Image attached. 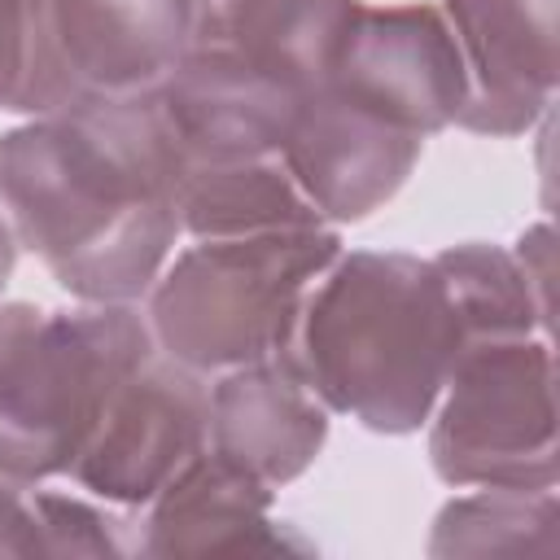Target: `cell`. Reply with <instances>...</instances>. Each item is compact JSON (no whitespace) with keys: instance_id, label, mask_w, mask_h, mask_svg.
Here are the masks:
<instances>
[{"instance_id":"obj_17","label":"cell","mask_w":560,"mask_h":560,"mask_svg":"<svg viewBox=\"0 0 560 560\" xmlns=\"http://www.w3.org/2000/svg\"><path fill=\"white\" fill-rule=\"evenodd\" d=\"M31 490L48 556H105V560L136 556L140 547L136 512L109 508L70 481H44Z\"/></svg>"},{"instance_id":"obj_5","label":"cell","mask_w":560,"mask_h":560,"mask_svg":"<svg viewBox=\"0 0 560 560\" xmlns=\"http://www.w3.org/2000/svg\"><path fill=\"white\" fill-rule=\"evenodd\" d=\"M556 346L542 332L468 341L424 420L429 468L451 490L560 481Z\"/></svg>"},{"instance_id":"obj_10","label":"cell","mask_w":560,"mask_h":560,"mask_svg":"<svg viewBox=\"0 0 560 560\" xmlns=\"http://www.w3.org/2000/svg\"><path fill=\"white\" fill-rule=\"evenodd\" d=\"M420 153L424 140L341 105L324 88L302 101L280 144L289 175L328 228H350L385 210L416 175Z\"/></svg>"},{"instance_id":"obj_21","label":"cell","mask_w":560,"mask_h":560,"mask_svg":"<svg viewBox=\"0 0 560 560\" xmlns=\"http://www.w3.org/2000/svg\"><path fill=\"white\" fill-rule=\"evenodd\" d=\"M18 254H22V245H18V236H13L9 214L0 210V302H4V289H9V280H13V271H18Z\"/></svg>"},{"instance_id":"obj_16","label":"cell","mask_w":560,"mask_h":560,"mask_svg":"<svg viewBox=\"0 0 560 560\" xmlns=\"http://www.w3.org/2000/svg\"><path fill=\"white\" fill-rule=\"evenodd\" d=\"M459 328H464V346L468 341H486V337H529L542 332L551 337V324L542 319L521 262L512 254V245H494V241H459L433 254Z\"/></svg>"},{"instance_id":"obj_8","label":"cell","mask_w":560,"mask_h":560,"mask_svg":"<svg viewBox=\"0 0 560 560\" xmlns=\"http://www.w3.org/2000/svg\"><path fill=\"white\" fill-rule=\"evenodd\" d=\"M206 438L210 381L153 350L118 385L66 481L109 508L144 512L206 451Z\"/></svg>"},{"instance_id":"obj_18","label":"cell","mask_w":560,"mask_h":560,"mask_svg":"<svg viewBox=\"0 0 560 560\" xmlns=\"http://www.w3.org/2000/svg\"><path fill=\"white\" fill-rule=\"evenodd\" d=\"M31 57V0H0V114L18 109Z\"/></svg>"},{"instance_id":"obj_1","label":"cell","mask_w":560,"mask_h":560,"mask_svg":"<svg viewBox=\"0 0 560 560\" xmlns=\"http://www.w3.org/2000/svg\"><path fill=\"white\" fill-rule=\"evenodd\" d=\"M179 153L153 96L0 131V210L70 302H144L184 241Z\"/></svg>"},{"instance_id":"obj_11","label":"cell","mask_w":560,"mask_h":560,"mask_svg":"<svg viewBox=\"0 0 560 560\" xmlns=\"http://www.w3.org/2000/svg\"><path fill=\"white\" fill-rule=\"evenodd\" d=\"M328 429L332 411L315 398L289 354L210 376L206 451L276 494L315 468L328 446Z\"/></svg>"},{"instance_id":"obj_2","label":"cell","mask_w":560,"mask_h":560,"mask_svg":"<svg viewBox=\"0 0 560 560\" xmlns=\"http://www.w3.org/2000/svg\"><path fill=\"white\" fill-rule=\"evenodd\" d=\"M459 350L464 328L433 258L346 245L306 293L284 354L332 416L381 438H411Z\"/></svg>"},{"instance_id":"obj_14","label":"cell","mask_w":560,"mask_h":560,"mask_svg":"<svg viewBox=\"0 0 560 560\" xmlns=\"http://www.w3.org/2000/svg\"><path fill=\"white\" fill-rule=\"evenodd\" d=\"M175 210L184 241L262 236L289 228H319L324 219L289 175L280 153L232 158V162H188L179 166Z\"/></svg>"},{"instance_id":"obj_12","label":"cell","mask_w":560,"mask_h":560,"mask_svg":"<svg viewBox=\"0 0 560 560\" xmlns=\"http://www.w3.org/2000/svg\"><path fill=\"white\" fill-rule=\"evenodd\" d=\"M136 556H311L315 542L276 516V490L201 451L144 512Z\"/></svg>"},{"instance_id":"obj_3","label":"cell","mask_w":560,"mask_h":560,"mask_svg":"<svg viewBox=\"0 0 560 560\" xmlns=\"http://www.w3.org/2000/svg\"><path fill=\"white\" fill-rule=\"evenodd\" d=\"M149 354L140 302H0V477L66 481L109 398Z\"/></svg>"},{"instance_id":"obj_15","label":"cell","mask_w":560,"mask_h":560,"mask_svg":"<svg viewBox=\"0 0 560 560\" xmlns=\"http://www.w3.org/2000/svg\"><path fill=\"white\" fill-rule=\"evenodd\" d=\"M433 560L455 556H560V494L551 490H503L472 486L455 490L424 538Z\"/></svg>"},{"instance_id":"obj_19","label":"cell","mask_w":560,"mask_h":560,"mask_svg":"<svg viewBox=\"0 0 560 560\" xmlns=\"http://www.w3.org/2000/svg\"><path fill=\"white\" fill-rule=\"evenodd\" d=\"M0 556H48L39 512H35V490L22 481L0 477Z\"/></svg>"},{"instance_id":"obj_7","label":"cell","mask_w":560,"mask_h":560,"mask_svg":"<svg viewBox=\"0 0 560 560\" xmlns=\"http://www.w3.org/2000/svg\"><path fill=\"white\" fill-rule=\"evenodd\" d=\"M319 88L416 140L459 127L468 105V70L438 0H359Z\"/></svg>"},{"instance_id":"obj_20","label":"cell","mask_w":560,"mask_h":560,"mask_svg":"<svg viewBox=\"0 0 560 560\" xmlns=\"http://www.w3.org/2000/svg\"><path fill=\"white\" fill-rule=\"evenodd\" d=\"M512 254H516V262H521V276H525V284H529V293H534L542 319L551 324V311H556V306H551V289H556V228H551V219L529 223V228L512 241Z\"/></svg>"},{"instance_id":"obj_9","label":"cell","mask_w":560,"mask_h":560,"mask_svg":"<svg viewBox=\"0 0 560 560\" xmlns=\"http://www.w3.org/2000/svg\"><path fill=\"white\" fill-rule=\"evenodd\" d=\"M438 9L468 70L459 131L529 136L560 92V0H438Z\"/></svg>"},{"instance_id":"obj_13","label":"cell","mask_w":560,"mask_h":560,"mask_svg":"<svg viewBox=\"0 0 560 560\" xmlns=\"http://www.w3.org/2000/svg\"><path fill=\"white\" fill-rule=\"evenodd\" d=\"M359 0H197L192 48L293 96H311Z\"/></svg>"},{"instance_id":"obj_6","label":"cell","mask_w":560,"mask_h":560,"mask_svg":"<svg viewBox=\"0 0 560 560\" xmlns=\"http://www.w3.org/2000/svg\"><path fill=\"white\" fill-rule=\"evenodd\" d=\"M197 0H31L18 109L66 114L153 96L192 44Z\"/></svg>"},{"instance_id":"obj_4","label":"cell","mask_w":560,"mask_h":560,"mask_svg":"<svg viewBox=\"0 0 560 560\" xmlns=\"http://www.w3.org/2000/svg\"><path fill=\"white\" fill-rule=\"evenodd\" d=\"M341 249V228L328 223L179 241L140 302L153 350L206 381L284 354L306 293Z\"/></svg>"}]
</instances>
